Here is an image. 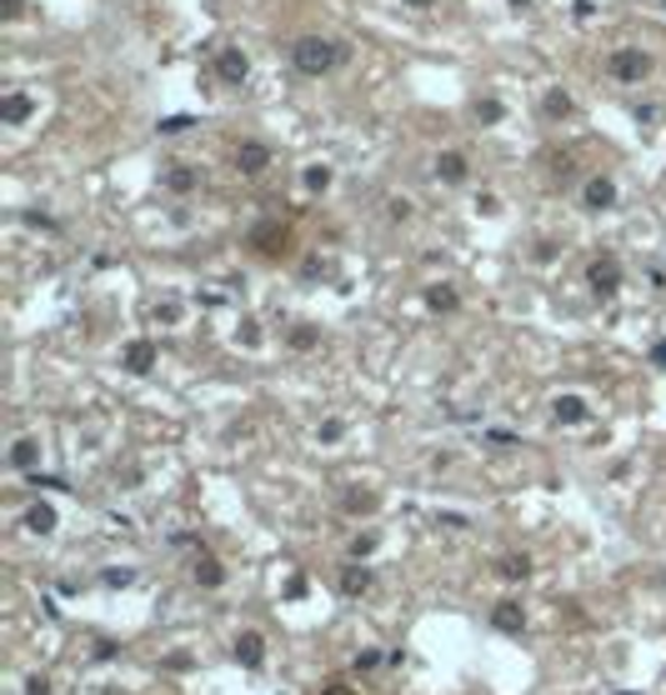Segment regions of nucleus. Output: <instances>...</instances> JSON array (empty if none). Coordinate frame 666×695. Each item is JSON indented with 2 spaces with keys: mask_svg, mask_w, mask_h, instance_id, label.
Returning a JSON list of instances; mask_svg holds the SVG:
<instances>
[{
  "mask_svg": "<svg viewBox=\"0 0 666 695\" xmlns=\"http://www.w3.org/2000/svg\"><path fill=\"white\" fill-rule=\"evenodd\" d=\"M35 460H41V450H35V441H25V435H21V441H15V446H11V466H15V470H35Z\"/></svg>",
  "mask_w": 666,
  "mask_h": 695,
  "instance_id": "obj_10",
  "label": "nucleus"
},
{
  "mask_svg": "<svg viewBox=\"0 0 666 695\" xmlns=\"http://www.w3.org/2000/svg\"><path fill=\"white\" fill-rule=\"evenodd\" d=\"M476 120H486V126H492V120H502V100H481V106H476Z\"/></svg>",
  "mask_w": 666,
  "mask_h": 695,
  "instance_id": "obj_22",
  "label": "nucleus"
},
{
  "mask_svg": "<svg viewBox=\"0 0 666 695\" xmlns=\"http://www.w3.org/2000/svg\"><path fill=\"white\" fill-rule=\"evenodd\" d=\"M321 695H351V691H346V685H331V691H321Z\"/></svg>",
  "mask_w": 666,
  "mask_h": 695,
  "instance_id": "obj_24",
  "label": "nucleus"
},
{
  "mask_svg": "<svg viewBox=\"0 0 666 695\" xmlns=\"http://www.w3.org/2000/svg\"><path fill=\"white\" fill-rule=\"evenodd\" d=\"M291 346H296V350H311V346H316V330H311V326H296V330H291Z\"/></svg>",
  "mask_w": 666,
  "mask_h": 695,
  "instance_id": "obj_21",
  "label": "nucleus"
},
{
  "mask_svg": "<svg viewBox=\"0 0 666 695\" xmlns=\"http://www.w3.org/2000/svg\"><path fill=\"white\" fill-rule=\"evenodd\" d=\"M591 285H597L601 295H616V285H622V265L606 256V261H597L591 265Z\"/></svg>",
  "mask_w": 666,
  "mask_h": 695,
  "instance_id": "obj_6",
  "label": "nucleus"
},
{
  "mask_svg": "<svg viewBox=\"0 0 666 695\" xmlns=\"http://www.w3.org/2000/svg\"><path fill=\"white\" fill-rule=\"evenodd\" d=\"M406 6H431V0H406Z\"/></svg>",
  "mask_w": 666,
  "mask_h": 695,
  "instance_id": "obj_25",
  "label": "nucleus"
},
{
  "mask_svg": "<svg viewBox=\"0 0 666 695\" xmlns=\"http://www.w3.org/2000/svg\"><path fill=\"white\" fill-rule=\"evenodd\" d=\"M25 521H31L35 531H51V525H55V515H51V506H31V515H25Z\"/></svg>",
  "mask_w": 666,
  "mask_h": 695,
  "instance_id": "obj_20",
  "label": "nucleus"
},
{
  "mask_svg": "<svg viewBox=\"0 0 666 695\" xmlns=\"http://www.w3.org/2000/svg\"><path fill=\"white\" fill-rule=\"evenodd\" d=\"M165 185H171L175 196H186V191H196V171H191V165H175V171L165 175Z\"/></svg>",
  "mask_w": 666,
  "mask_h": 695,
  "instance_id": "obj_13",
  "label": "nucleus"
},
{
  "mask_svg": "<svg viewBox=\"0 0 666 695\" xmlns=\"http://www.w3.org/2000/svg\"><path fill=\"white\" fill-rule=\"evenodd\" d=\"M341 61H346V51H341L336 41H326V35H301V41L291 45V66L301 70V76H326V70H336Z\"/></svg>",
  "mask_w": 666,
  "mask_h": 695,
  "instance_id": "obj_1",
  "label": "nucleus"
},
{
  "mask_svg": "<svg viewBox=\"0 0 666 695\" xmlns=\"http://www.w3.org/2000/svg\"><path fill=\"white\" fill-rule=\"evenodd\" d=\"M151 360H155L151 340H136V346H126V370H131V376H146V370H151Z\"/></svg>",
  "mask_w": 666,
  "mask_h": 695,
  "instance_id": "obj_8",
  "label": "nucleus"
},
{
  "mask_svg": "<svg viewBox=\"0 0 666 695\" xmlns=\"http://www.w3.org/2000/svg\"><path fill=\"white\" fill-rule=\"evenodd\" d=\"M427 305H431V311H456V291H451V285H431Z\"/></svg>",
  "mask_w": 666,
  "mask_h": 695,
  "instance_id": "obj_14",
  "label": "nucleus"
},
{
  "mask_svg": "<svg viewBox=\"0 0 666 695\" xmlns=\"http://www.w3.org/2000/svg\"><path fill=\"white\" fill-rule=\"evenodd\" d=\"M31 106H35L31 96H11L6 106H0V120H6V126H21V120L31 116Z\"/></svg>",
  "mask_w": 666,
  "mask_h": 695,
  "instance_id": "obj_11",
  "label": "nucleus"
},
{
  "mask_svg": "<svg viewBox=\"0 0 666 695\" xmlns=\"http://www.w3.org/2000/svg\"><path fill=\"white\" fill-rule=\"evenodd\" d=\"M606 70H612V80H622V86H636V80L652 76V55L646 51H616L612 61H606Z\"/></svg>",
  "mask_w": 666,
  "mask_h": 695,
  "instance_id": "obj_2",
  "label": "nucleus"
},
{
  "mask_svg": "<svg viewBox=\"0 0 666 695\" xmlns=\"http://www.w3.org/2000/svg\"><path fill=\"white\" fill-rule=\"evenodd\" d=\"M437 175H441L447 185H461V181H466V155L441 151V155H437Z\"/></svg>",
  "mask_w": 666,
  "mask_h": 695,
  "instance_id": "obj_7",
  "label": "nucleus"
},
{
  "mask_svg": "<svg viewBox=\"0 0 666 695\" xmlns=\"http://www.w3.org/2000/svg\"><path fill=\"white\" fill-rule=\"evenodd\" d=\"M216 76L226 80V86H240V80L251 76V61H246L240 51H221L216 55Z\"/></svg>",
  "mask_w": 666,
  "mask_h": 695,
  "instance_id": "obj_3",
  "label": "nucleus"
},
{
  "mask_svg": "<svg viewBox=\"0 0 666 695\" xmlns=\"http://www.w3.org/2000/svg\"><path fill=\"white\" fill-rule=\"evenodd\" d=\"M502 580H526V555H502Z\"/></svg>",
  "mask_w": 666,
  "mask_h": 695,
  "instance_id": "obj_17",
  "label": "nucleus"
},
{
  "mask_svg": "<svg viewBox=\"0 0 666 695\" xmlns=\"http://www.w3.org/2000/svg\"><path fill=\"white\" fill-rule=\"evenodd\" d=\"M496 626H502V630H522V610H516V606H496Z\"/></svg>",
  "mask_w": 666,
  "mask_h": 695,
  "instance_id": "obj_19",
  "label": "nucleus"
},
{
  "mask_svg": "<svg viewBox=\"0 0 666 695\" xmlns=\"http://www.w3.org/2000/svg\"><path fill=\"white\" fill-rule=\"evenodd\" d=\"M0 21H21V0H0Z\"/></svg>",
  "mask_w": 666,
  "mask_h": 695,
  "instance_id": "obj_23",
  "label": "nucleus"
},
{
  "mask_svg": "<svg viewBox=\"0 0 666 695\" xmlns=\"http://www.w3.org/2000/svg\"><path fill=\"white\" fill-rule=\"evenodd\" d=\"M512 6H531V0H512Z\"/></svg>",
  "mask_w": 666,
  "mask_h": 695,
  "instance_id": "obj_26",
  "label": "nucleus"
},
{
  "mask_svg": "<svg viewBox=\"0 0 666 695\" xmlns=\"http://www.w3.org/2000/svg\"><path fill=\"white\" fill-rule=\"evenodd\" d=\"M301 181H307V191H326L331 171H326V165H307V175H301Z\"/></svg>",
  "mask_w": 666,
  "mask_h": 695,
  "instance_id": "obj_18",
  "label": "nucleus"
},
{
  "mask_svg": "<svg viewBox=\"0 0 666 695\" xmlns=\"http://www.w3.org/2000/svg\"><path fill=\"white\" fill-rule=\"evenodd\" d=\"M236 655H240L246 665H261V636H240V641H236Z\"/></svg>",
  "mask_w": 666,
  "mask_h": 695,
  "instance_id": "obj_15",
  "label": "nucleus"
},
{
  "mask_svg": "<svg viewBox=\"0 0 666 695\" xmlns=\"http://www.w3.org/2000/svg\"><path fill=\"white\" fill-rule=\"evenodd\" d=\"M266 165H271V151H266L261 141H246V145L236 151V171H240V175H261Z\"/></svg>",
  "mask_w": 666,
  "mask_h": 695,
  "instance_id": "obj_4",
  "label": "nucleus"
},
{
  "mask_svg": "<svg viewBox=\"0 0 666 695\" xmlns=\"http://www.w3.org/2000/svg\"><path fill=\"white\" fill-rule=\"evenodd\" d=\"M557 421L581 425V421H587V401H581V395H561V401H557Z\"/></svg>",
  "mask_w": 666,
  "mask_h": 695,
  "instance_id": "obj_9",
  "label": "nucleus"
},
{
  "mask_svg": "<svg viewBox=\"0 0 666 695\" xmlns=\"http://www.w3.org/2000/svg\"><path fill=\"white\" fill-rule=\"evenodd\" d=\"M541 110H547L551 120H557V116H571V100H567V90H547V100H541Z\"/></svg>",
  "mask_w": 666,
  "mask_h": 695,
  "instance_id": "obj_16",
  "label": "nucleus"
},
{
  "mask_svg": "<svg viewBox=\"0 0 666 695\" xmlns=\"http://www.w3.org/2000/svg\"><path fill=\"white\" fill-rule=\"evenodd\" d=\"M581 200H587L591 210H606L616 200V181H612V175H591L587 191H581Z\"/></svg>",
  "mask_w": 666,
  "mask_h": 695,
  "instance_id": "obj_5",
  "label": "nucleus"
},
{
  "mask_svg": "<svg viewBox=\"0 0 666 695\" xmlns=\"http://www.w3.org/2000/svg\"><path fill=\"white\" fill-rule=\"evenodd\" d=\"M372 586V571H366V565H346V571H341V590H346V596H356V590H366Z\"/></svg>",
  "mask_w": 666,
  "mask_h": 695,
  "instance_id": "obj_12",
  "label": "nucleus"
}]
</instances>
